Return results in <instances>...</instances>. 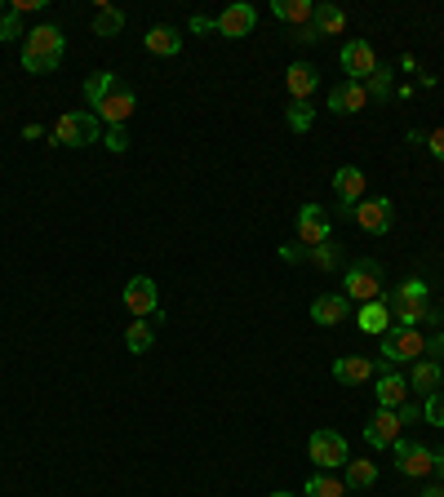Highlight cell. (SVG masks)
<instances>
[{
    "label": "cell",
    "mask_w": 444,
    "mask_h": 497,
    "mask_svg": "<svg viewBox=\"0 0 444 497\" xmlns=\"http://www.w3.org/2000/svg\"><path fill=\"white\" fill-rule=\"evenodd\" d=\"M85 103L94 107L98 120H107V129L111 124H125V120L134 115V107H138L134 89H129L116 71H98V76L85 80Z\"/></svg>",
    "instance_id": "cell-1"
},
{
    "label": "cell",
    "mask_w": 444,
    "mask_h": 497,
    "mask_svg": "<svg viewBox=\"0 0 444 497\" xmlns=\"http://www.w3.org/2000/svg\"><path fill=\"white\" fill-rule=\"evenodd\" d=\"M383 302H387V311H391V325H400V329H418V325H427V320H440V316H436V302H431V293H427L422 280H404Z\"/></svg>",
    "instance_id": "cell-2"
},
{
    "label": "cell",
    "mask_w": 444,
    "mask_h": 497,
    "mask_svg": "<svg viewBox=\"0 0 444 497\" xmlns=\"http://www.w3.org/2000/svg\"><path fill=\"white\" fill-rule=\"evenodd\" d=\"M58 58H62V32H58L54 23H45V27L27 32V41H23V67H27L32 76L54 71Z\"/></svg>",
    "instance_id": "cell-3"
},
{
    "label": "cell",
    "mask_w": 444,
    "mask_h": 497,
    "mask_svg": "<svg viewBox=\"0 0 444 497\" xmlns=\"http://www.w3.org/2000/svg\"><path fill=\"white\" fill-rule=\"evenodd\" d=\"M54 147H89V143H103V120L94 111H62L50 133Z\"/></svg>",
    "instance_id": "cell-4"
},
{
    "label": "cell",
    "mask_w": 444,
    "mask_h": 497,
    "mask_svg": "<svg viewBox=\"0 0 444 497\" xmlns=\"http://www.w3.org/2000/svg\"><path fill=\"white\" fill-rule=\"evenodd\" d=\"M383 360H387V364H418V360H427V337L418 329L391 325V329L383 333Z\"/></svg>",
    "instance_id": "cell-5"
},
{
    "label": "cell",
    "mask_w": 444,
    "mask_h": 497,
    "mask_svg": "<svg viewBox=\"0 0 444 497\" xmlns=\"http://www.w3.org/2000/svg\"><path fill=\"white\" fill-rule=\"evenodd\" d=\"M347 302H378L383 298V262H374V258H365V262H356L351 272H347Z\"/></svg>",
    "instance_id": "cell-6"
},
{
    "label": "cell",
    "mask_w": 444,
    "mask_h": 497,
    "mask_svg": "<svg viewBox=\"0 0 444 497\" xmlns=\"http://www.w3.org/2000/svg\"><path fill=\"white\" fill-rule=\"evenodd\" d=\"M120 298H125L129 316H138V320H156V316H161V289H156L152 276H134L125 284Z\"/></svg>",
    "instance_id": "cell-7"
},
{
    "label": "cell",
    "mask_w": 444,
    "mask_h": 497,
    "mask_svg": "<svg viewBox=\"0 0 444 497\" xmlns=\"http://www.w3.org/2000/svg\"><path fill=\"white\" fill-rule=\"evenodd\" d=\"M307 453H311V462H316L320 471H342V466L351 462L347 440H342L338 431H316V436L307 440Z\"/></svg>",
    "instance_id": "cell-8"
},
{
    "label": "cell",
    "mask_w": 444,
    "mask_h": 497,
    "mask_svg": "<svg viewBox=\"0 0 444 497\" xmlns=\"http://www.w3.org/2000/svg\"><path fill=\"white\" fill-rule=\"evenodd\" d=\"M395 471L400 475H409V480H422V475H431L436 471V453L427 448V444H413V440H395Z\"/></svg>",
    "instance_id": "cell-9"
},
{
    "label": "cell",
    "mask_w": 444,
    "mask_h": 497,
    "mask_svg": "<svg viewBox=\"0 0 444 497\" xmlns=\"http://www.w3.org/2000/svg\"><path fill=\"white\" fill-rule=\"evenodd\" d=\"M254 27H258V9H254V5H245V0L227 5L218 18H214V32H218V36H227V41L254 36Z\"/></svg>",
    "instance_id": "cell-10"
},
{
    "label": "cell",
    "mask_w": 444,
    "mask_h": 497,
    "mask_svg": "<svg viewBox=\"0 0 444 497\" xmlns=\"http://www.w3.org/2000/svg\"><path fill=\"white\" fill-rule=\"evenodd\" d=\"M329 231H333V214L325 209V205H302L298 209V240L302 244H325L329 240Z\"/></svg>",
    "instance_id": "cell-11"
},
{
    "label": "cell",
    "mask_w": 444,
    "mask_h": 497,
    "mask_svg": "<svg viewBox=\"0 0 444 497\" xmlns=\"http://www.w3.org/2000/svg\"><path fill=\"white\" fill-rule=\"evenodd\" d=\"M342 71H347V80H369L374 71H378V54H374V45L369 41H347L342 45Z\"/></svg>",
    "instance_id": "cell-12"
},
{
    "label": "cell",
    "mask_w": 444,
    "mask_h": 497,
    "mask_svg": "<svg viewBox=\"0 0 444 497\" xmlns=\"http://www.w3.org/2000/svg\"><path fill=\"white\" fill-rule=\"evenodd\" d=\"M391 200L387 196H374V200H360L356 209H351V218H356V226L360 231H369V235H387L391 231Z\"/></svg>",
    "instance_id": "cell-13"
},
{
    "label": "cell",
    "mask_w": 444,
    "mask_h": 497,
    "mask_svg": "<svg viewBox=\"0 0 444 497\" xmlns=\"http://www.w3.org/2000/svg\"><path fill=\"white\" fill-rule=\"evenodd\" d=\"M365 169H356V165H342L338 173H333V191H338V205L342 209H356L360 200H365Z\"/></svg>",
    "instance_id": "cell-14"
},
{
    "label": "cell",
    "mask_w": 444,
    "mask_h": 497,
    "mask_svg": "<svg viewBox=\"0 0 444 497\" xmlns=\"http://www.w3.org/2000/svg\"><path fill=\"white\" fill-rule=\"evenodd\" d=\"M365 440H369V448H391V444L400 440V413L395 409H378L365 422Z\"/></svg>",
    "instance_id": "cell-15"
},
{
    "label": "cell",
    "mask_w": 444,
    "mask_h": 497,
    "mask_svg": "<svg viewBox=\"0 0 444 497\" xmlns=\"http://www.w3.org/2000/svg\"><path fill=\"white\" fill-rule=\"evenodd\" d=\"M333 378L347 382V387H365V382L378 378V364L369 355H342V360H333Z\"/></svg>",
    "instance_id": "cell-16"
},
{
    "label": "cell",
    "mask_w": 444,
    "mask_h": 497,
    "mask_svg": "<svg viewBox=\"0 0 444 497\" xmlns=\"http://www.w3.org/2000/svg\"><path fill=\"white\" fill-rule=\"evenodd\" d=\"M365 107H369V89L360 80H342L329 89V111H338V115H356Z\"/></svg>",
    "instance_id": "cell-17"
},
{
    "label": "cell",
    "mask_w": 444,
    "mask_h": 497,
    "mask_svg": "<svg viewBox=\"0 0 444 497\" xmlns=\"http://www.w3.org/2000/svg\"><path fill=\"white\" fill-rule=\"evenodd\" d=\"M347 316H351V302H347V293H320V298L311 302V320H316V325H325V329L342 325Z\"/></svg>",
    "instance_id": "cell-18"
},
{
    "label": "cell",
    "mask_w": 444,
    "mask_h": 497,
    "mask_svg": "<svg viewBox=\"0 0 444 497\" xmlns=\"http://www.w3.org/2000/svg\"><path fill=\"white\" fill-rule=\"evenodd\" d=\"M316 85H320V76H316L311 62H293V67L284 71V89L293 94V103H307V98L316 94Z\"/></svg>",
    "instance_id": "cell-19"
},
{
    "label": "cell",
    "mask_w": 444,
    "mask_h": 497,
    "mask_svg": "<svg viewBox=\"0 0 444 497\" xmlns=\"http://www.w3.org/2000/svg\"><path fill=\"white\" fill-rule=\"evenodd\" d=\"M356 329H360V333H374V337H383V333L391 329L387 302H383V298H378V302H365V307L356 311Z\"/></svg>",
    "instance_id": "cell-20"
},
{
    "label": "cell",
    "mask_w": 444,
    "mask_h": 497,
    "mask_svg": "<svg viewBox=\"0 0 444 497\" xmlns=\"http://www.w3.org/2000/svg\"><path fill=\"white\" fill-rule=\"evenodd\" d=\"M143 45H147V54L173 58V54H182V32H178V27H152V32L143 36Z\"/></svg>",
    "instance_id": "cell-21"
},
{
    "label": "cell",
    "mask_w": 444,
    "mask_h": 497,
    "mask_svg": "<svg viewBox=\"0 0 444 497\" xmlns=\"http://www.w3.org/2000/svg\"><path fill=\"white\" fill-rule=\"evenodd\" d=\"M272 14H276V18H284L289 27H298V32H302V27H311L316 5H311V0H276V5H272Z\"/></svg>",
    "instance_id": "cell-22"
},
{
    "label": "cell",
    "mask_w": 444,
    "mask_h": 497,
    "mask_svg": "<svg viewBox=\"0 0 444 497\" xmlns=\"http://www.w3.org/2000/svg\"><path fill=\"white\" fill-rule=\"evenodd\" d=\"M404 400H409V378L383 373V378H378V409H400Z\"/></svg>",
    "instance_id": "cell-23"
},
{
    "label": "cell",
    "mask_w": 444,
    "mask_h": 497,
    "mask_svg": "<svg viewBox=\"0 0 444 497\" xmlns=\"http://www.w3.org/2000/svg\"><path fill=\"white\" fill-rule=\"evenodd\" d=\"M409 387L422 391V395L440 391L444 387V369L436 364V360H418V364H413V373H409Z\"/></svg>",
    "instance_id": "cell-24"
},
{
    "label": "cell",
    "mask_w": 444,
    "mask_h": 497,
    "mask_svg": "<svg viewBox=\"0 0 444 497\" xmlns=\"http://www.w3.org/2000/svg\"><path fill=\"white\" fill-rule=\"evenodd\" d=\"M347 27V14L338 9V5H316V14H311V32H316V41L320 36H338Z\"/></svg>",
    "instance_id": "cell-25"
},
{
    "label": "cell",
    "mask_w": 444,
    "mask_h": 497,
    "mask_svg": "<svg viewBox=\"0 0 444 497\" xmlns=\"http://www.w3.org/2000/svg\"><path fill=\"white\" fill-rule=\"evenodd\" d=\"M302 497H347V484H342L333 471H320V475H311V480H307Z\"/></svg>",
    "instance_id": "cell-26"
},
{
    "label": "cell",
    "mask_w": 444,
    "mask_h": 497,
    "mask_svg": "<svg viewBox=\"0 0 444 497\" xmlns=\"http://www.w3.org/2000/svg\"><path fill=\"white\" fill-rule=\"evenodd\" d=\"M125 32V14L116 5H98L94 9V36H120Z\"/></svg>",
    "instance_id": "cell-27"
},
{
    "label": "cell",
    "mask_w": 444,
    "mask_h": 497,
    "mask_svg": "<svg viewBox=\"0 0 444 497\" xmlns=\"http://www.w3.org/2000/svg\"><path fill=\"white\" fill-rule=\"evenodd\" d=\"M342 471H347V480H342L347 489H369V484H378V466L365 462V457H360V462H347Z\"/></svg>",
    "instance_id": "cell-28"
},
{
    "label": "cell",
    "mask_w": 444,
    "mask_h": 497,
    "mask_svg": "<svg viewBox=\"0 0 444 497\" xmlns=\"http://www.w3.org/2000/svg\"><path fill=\"white\" fill-rule=\"evenodd\" d=\"M152 342H156V329H152V320H134V325L125 329V346H129L134 355L152 351Z\"/></svg>",
    "instance_id": "cell-29"
},
{
    "label": "cell",
    "mask_w": 444,
    "mask_h": 497,
    "mask_svg": "<svg viewBox=\"0 0 444 497\" xmlns=\"http://www.w3.org/2000/svg\"><path fill=\"white\" fill-rule=\"evenodd\" d=\"M284 120H289L293 133H307V129L316 124V107H311V103H293V107L284 111Z\"/></svg>",
    "instance_id": "cell-30"
},
{
    "label": "cell",
    "mask_w": 444,
    "mask_h": 497,
    "mask_svg": "<svg viewBox=\"0 0 444 497\" xmlns=\"http://www.w3.org/2000/svg\"><path fill=\"white\" fill-rule=\"evenodd\" d=\"M311 262H316L320 272H333V267L342 262V249H338L333 240H325V244H316V249H311Z\"/></svg>",
    "instance_id": "cell-31"
},
{
    "label": "cell",
    "mask_w": 444,
    "mask_h": 497,
    "mask_svg": "<svg viewBox=\"0 0 444 497\" xmlns=\"http://www.w3.org/2000/svg\"><path fill=\"white\" fill-rule=\"evenodd\" d=\"M365 89H369V98H391L395 89H391V67H378L369 80H365Z\"/></svg>",
    "instance_id": "cell-32"
},
{
    "label": "cell",
    "mask_w": 444,
    "mask_h": 497,
    "mask_svg": "<svg viewBox=\"0 0 444 497\" xmlns=\"http://www.w3.org/2000/svg\"><path fill=\"white\" fill-rule=\"evenodd\" d=\"M422 418H427L431 427H444V387L427 395V404H422Z\"/></svg>",
    "instance_id": "cell-33"
},
{
    "label": "cell",
    "mask_w": 444,
    "mask_h": 497,
    "mask_svg": "<svg viewBox=\"0 0 444 497\" xmlns=\"http://www.w3.org/2000/svg\"><path fill=\"white\" fill-rule=\"evenodd\" d=\"M18 36H23V14H14V9L0 14V41L9 45V41H18Z\"/></svg>",
    "instance_id": "cell-34"
},
{
    "label": "cell",
    "mask_w": 444,
    "mask_h": 497,
    "mask_svg": "<svg viewBox=\"0 0 444 497\" xmlns=\"http://www.w3.org/2000/svg\"><path fill=\"white\" fill-rule=\"evenodd\" d=\"M103 147L116 152V156H120V152H129V133H125V124H111L107 133H103Z\"/></svg>",
    "instance_id": "cell-35"
},
{
    "label": "cell",
    "mask_w": 444,
    "mask_h": 497,
    "mask_svg": "<svg viewBox=\"0 0 444 497\" xmlns=\"http://www.w3.org/2000/svg\"><path fill=\"white\" fill-rule=\"evenodd\" d=\"M427 152L444 165V129H431V133H427Z\"/></svg>",
    "instance_id": "cell-36"
},
{
    "label": "cell",
    "mask_w": 444,
    "mask_h": 497,
    "mask_svg": "<svg viewBox=\"0 0 444 497\" xmlns=\"http://www.w3.org/2000/svg\"><path fill=\"white\" fill-rule=\"evenodd\" d=\"M427 355H431L436 364H440V360H444V333H436V337H427Z\"/></svg>",
    "instance_id": "cell-37"
},
{
    "label": "cell",
    "mask_w": 444,
    "mask_h": 497,
    "mask_svg": "<svg viewBox=\"0 0 444 497\" xmlns=\"http://www.w3.org/2000/svg\"><path fill=\"white\" fill-rule=\"evenodd\" d=\"M307 253L298 249V244H280V262H302Z\"/></svg>",
    "instance_id": "cell-38"
},
{
    "label": "cell",
    "mask_w": 444,
    "mask_h": 497,
    "mask_svg": "<svg viewBox=\"0 0 444 497\" xmlns=\"http://www.w3.org/2000/svg\"><path fill=\"white\" fill-rule=\"evenodd\" d=\"M209 27H214V18H200V14L191 18V32H209Z\"/></svg>",
    "instance_id": "cell-39"
},
{
    "label": "cell",
    "mask_w": 444,
    "mask_h": 497,
    "mask_svg": "<svg viewBox=\"0 0 444 497\" xmlns=\"http://www.w3.org/2000/svg\"><path fill=\"white\" fill-rule=\"evenodd\" d=\"M418 497H444V484H436V489H422Z\"/></svg>",
    "instance_id": "cell-40"
},
{
    "label": "cell",
    "mask_w": 444,
    "mask_h": 497,
    "mask_svg": "<svg viewBox=\"0 0 444 497\" xmlns=\"http://www.w3.org/2000/svg\"><path fill=\"white\" fill-rule=\"evenodd\" d=\"M436 471H440V475H444V453H436Z\"/></svg>",
    "instance_id": "cell-41"
},
{
    "label": "cell",
    "mask_w": 444,
    "mask_h": 497,
    "mask_svg": "<svg viewBox=\"0 0 444 497\" xmlns=\"http://www.w3.org/2000/svg\"><path fill=\"white\" fill-rule=\"evenodd\" d=\"M272 497H293V493H272Z\"/></svg>",
    "instance_id": "cell-42"
}]
</instances>
